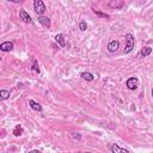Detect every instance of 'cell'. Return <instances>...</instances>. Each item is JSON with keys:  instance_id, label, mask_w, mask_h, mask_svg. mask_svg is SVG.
<instances>
[{"instance_id": "22", "label": "cell", "mask_w": 153, "mask_h": 153, "mask_svg": "<svg viewBox=\"0 0 153 153\" xmlns=\"http://www.w3.org/2000/svg\"><path fill=\"white\" fill-rule=\"evenodd\" d=\"M152 97H153V89H152Z\"/></svg>"}, {"instance_id": "10", "label": "cell", "mask_w": 153, "mask_h": 153, "mask_svg": "<svg viewBox=\"0 0 153 153\" xmlns=\"http://www.w3.org/2000/svg\"><path fill=\"white\" fill-rule=\"evenodd\" d=\"M29 105H30V108H31L33 110H35V111H42V107H41V104H38L37 102H35L34 99H30L29 100Z\"/></svg>"}, {"instance_id": "1", "label": "cell", "mask_w": 153, "mask_h": 153, "mask_svg": "<svg viewBox=\"0 0 153 153\" xmlns=\"http://www.w3.org/2000/svg\"><path fill=\"white\" fill-rule=\"evenodd\" d=\"M126 47H125V54H129L134 49V36L132 34H126Z\"/></svg>"}, {"instance_id": "15", "label": "cell", "mask_w": 153, "mask_h": 153, "mask_svg": "<svg viewBox=\"0 0 153 153\" xmlns=\"http://www.w3.org/2000/svg\"><path fill=\"white\" fill-rule=\"evenodd\" d=\"M8 97H10V91H7V90H1V91H0V99H1V100L7 99Z\"/></svg>"}, {"instance_id": "2", "label": "cell", "mask_w": 153, "mask_h": 153, "mask_svg": "<svg viewBox=\"0 0 153 153\" xmlns=\"http://www.w3.org/2000/svg\"><path fill=\"white\" fill-rule=\"evenodd\" d=\"M34 10L38 16H43V13L46 12L47 8H46V5L42 0H35L34 1Z\"/></svg>"}, {"instance_id": "9", "label": "cell", "mask_w": 153, "mask_h": 153, "mask_svg": "<svg viewBox=\"0 0 153 153\" xmlns=\"http://www.w3.org/2000/svg\"><path fill=\"white\" fill-rule=\"evenodd\" d=\"M110 150H111V153H129L128 150L121 148V147H120L118 145H116V144H113V145H111Z\"/></svg>"}, {"instance_id": "21", "label": "cell", "mask_w": 153, "mask_h": 153, "mask_svg": "<svg viewBox=\"0 0 153 153\" xmlns=\"http://www.w3.org/2000/svg\"><path fill=\"white\" fill-rule=\"evenodd\" d=\"M83 153H92V152H83Z\"/></svg>"}, {"instance_id": "19", "label": "cell", "mask_w": 153, "mask_h": 153, "mask_svg": "<svg viewBox=\"0 0 153 153\" xmlns=\"http://www.w3.org/2000/svg\"><path fill=\"white\" fill-rule=\"evenodd\" d=\"M29 153H42V152L38 151V150H33V151H30Z\"/></svg>"}, {"instance_id": "8", "label": "cell", "mask_w": 153, "mask_h": 153, "mask_svg": "<svg viewBox=\"0 0 153 153\" xmlns=\"http://www.w3.org/2000/svg\"><path fill=\"white\" fill-rule=\"evenodd\" d=\"M38 23L39 24H42L43 26H46V28H50V25H52V22H50V19L48 18V17H46V16H38Z\"/></svg>"}, {"instance_id": "11", "label": "cell", "mask_w": 153, "mask_h": 153, "mask_svg": "<svg viewBox=\"0 0 153 153\" xmlns=\"http://www.w3.org/2000/svg\"><path fill=\"white\" fill-rule=\"evenodd\" d=\"M151 53H152V48H151V47H144V48L140 50L139 57H146V56H148Z\"/></svg>"}, {"instance_id": "17", "label": "cell", "mask_w": 153, "mask_h": 153, "mask_svg": "<svg viewBox=\"0 0 153 153\" xmlns=\"http://www.w3.org/2000/svg\"><path fill=\"white\" fill-rule=\"evenodd\" d=\"M93 10V12L97 15V16H99V17H103V18H110L109 17V15H107V13H103V12H99L98 10H95V8H92Z\"/></svg>"}, {"instance_id": "18", "label": "cell", "mask_w": 153, "mask_h": 153, "mask_svg": "<svg viewBox=\"0 0 153 153\" xmlns=\"http://www.w3.org/2000/svg\"><path fill=\"white\" fill-rule=\"evenodd\" d=\"M79 29L81 30V31H86V29H87V24H86V22H80L79 23Z\"/></svg>"}, {"instance_id": "13", "label": "cell", "mask_w": 153, "mask_h": 153, "mask_svg": "<svg viewBox=\"0 0 153 153\" xmlns=\"http://www.w3.org/2000/svg\"><path fill=\"white\" fill-rule=\"evenodd\" d=\"M80 77L83 78L84 80H86V81H92L95 79V75L92 73H90V72H83L80 74Z\"/></svg>"}, {"instance_id": "4", "label": "cell", "mask_w": 153, "mask_h": 153, "mask_svg": "<svg viewBox=\"0 0 153 153\" xmlns=\"http://www.w3.org/2000/svg\"><path fill=\"white\" fill-rule=\"evenodd\" d=\"M109 7L111 8H115V10H121L122 7H125V1H122V0H111L109 1Z\"/></svg>"}, {"instance_id": "14", "label": "cell", "mask_w": 153, "mask_h": 153, "mask_svg": "<svg viewBox=\"0 0 153 153\" xmlns=\"http://www.w3.org/2000/svg\"><path fill=\"white\" fill-rule=\"evenodd\" d=\"M23 132H24L23 127L20 126V125H18V126H16V127H15V129H13L12 133H13V135H15V136H20V135L23 134Z\"/></svg>"}, {"instance_id": "16", "label": "cell", "mask_w": 153, "mask_h": 153, "mask_svg": "<svg viewBox=\"0 0 153 153\" xmlns=\"http://www.w3.org/2000/svg\"><path fill=\"white\" fill-rule=\"evenodd\" d=\"M31 71H34V72L36 73H39V67H38V64H37V60L36 59H33V65H31Z\"/></svg>"}, {"instance_id": "12", "label": "cell", "mask_w": 153, "mask_h": 153, "mask_svg": "<svg viewBox=\"0 0 153 153\" xmlns=\"http://www.w3.org/2000/svg\"><path fill=\"white\" fill-rule=\"evenodd\" d=\"M55 41L60 44V47L61 48H65V46H66V42H65V37H64V35L62 34H57L56 36H55Z\"/></svg>"}, {"instance_id": "5", "label": "cell", "mask_w": 153, "mask_h": 153, "mask_svg": "<svg viewBox=\"0 0 153 153\" xmlns=\"http://www.w3.org/2000/svg\"><path fill=\"white\" fill-rule=\"evenodd\" d=\"M120 48V42L117 39H113V41H110V42L108 43V50L110 53H115L117 52Z\"/></svg>"}, {"instance_id": "6", "label": "cell", "mask_w": 153, "mask_h": 153, "mask_svg": "<svg viewBox=\"0 0 153 153\" xmlns=\"http://www.w3.org/2000/svg\"><path fill=\"white\" fill-rule=\"evenodd\" d=\"M19 19H22L24 23H28V24L33 23L31 17L29 16V13L25 11V10H20V11H19Z\"/></svg>"}, {"instance_id": "3", "label": "cell", "mask_w": 153, "mask_h": 153, "mask_svg": "<svg viewBox=\"0 0 153 153\" xmlns=\"http://www.w3.org/2000/svg\"><path fill=\"white\" fill-rule=\"evenodd\" d=\"M126 85H127V87H128L129 90L134 91V90H136L138 86H139V79H138L136 77H132V78H129V79L127 80Z\"/></svg>"}, {"instance_id": "20", "label": "cell", "mask_w": 153, "mask_h": 153, "mask_svg": "<svg viewBox=\"0 0 153 153\" xmlns=\"http://www.w3.org/2000/svg\"><path fill=\"white\" fill-rule=\"evenodd\" d=\"M72 136H73L74 139H78V140H79V139H81V135H72Z\"/></svg>"}, {"instance_id": "7", "label": "cell", "mask_w": 153, "mask_h": 153, "mask_svg": "<svg viewBox=\"0 0 153 153\" xmlns=\"http://www.w3.org/2000/svg\"><path fill=\"white\" fill-rule=\"evenodd\" d=\"M13 49V43L10 42V41H6V42H3L0 44V50L1 52H11Z\"/></svg>"}]
</instances>
